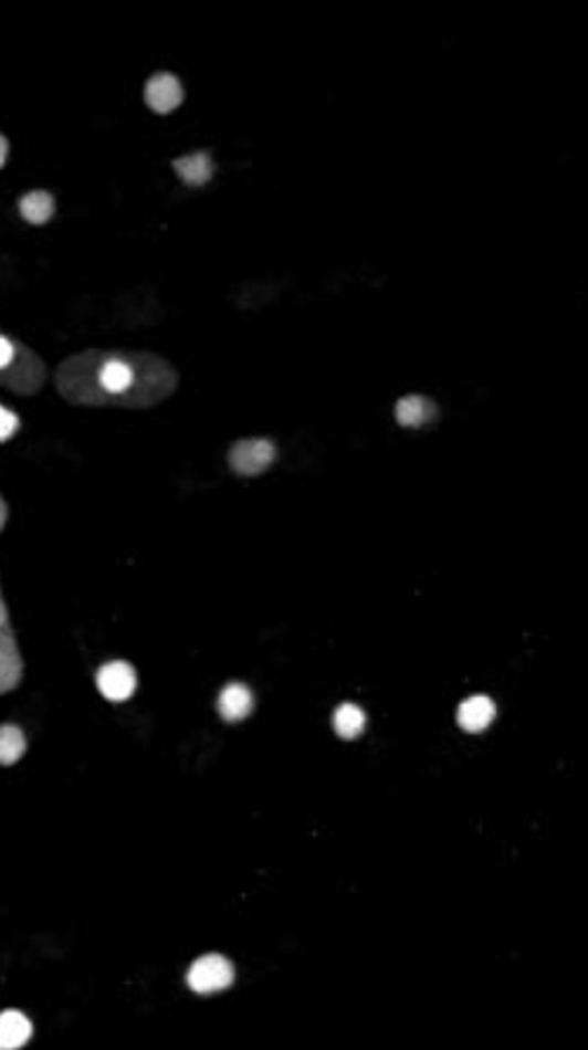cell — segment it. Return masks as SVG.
Segmentation results:
<instances>
[{
	"instance_id": "obj_1",
	"label": "cell",
	"mask_w": 588,
	"mask_h": 1050,
	"mask_svg": "<svg viewBox=\"0 0 588 1050\" xmlns=\"http://www.w3.org/2000/svg\"><path fill=\"white\" fill-rule=\"evenodd\" d=\"M179 372L156 351L85 349L54 370V389L71 406L149 410L177 391Z\"/></svg>"
},
{
	"instance_id": "obj_2",
	"label": "cell",
	"mask_w": 588,
	"mask_h": 1050,
	"mask_svg": "<svg viewBox=\"0 0 588 1050\" xmlns=\"http://www.w3.org/2000/svg\"><path fill=\"white\" fill-rule=\"evenodd\" d=\"M43 356L17 335L0 328V389L17 396H35L48 382Z\"/></svg>"
},
{
	"instance_id": "obj_3",
	"label": "cell",
	"mask_w": 588,
	"mask_h": 1050,
	"mask_svg": "<svg viewBox=\"0 0 588 1050\" xmlns=\"http://www.w3.org/2000/svg\"><path fill=\"white\" fill-rule=\"evenodd\" d=\"M24 655L10 618L3 587H0V697L14 693L24 681Z\"/></svg>"
},
{
	"instance_id": "obj_4",
	"label": "cell",
	"mask_w": 588,
	"mask_h": 1050,
	"mask_svg": "<svg viewBox=\"0 0 588 1050\" xmlns=\"http://www.w3.org/2000/svg\"><path fill=\"white\" fill-rule=\"evenodd\" d=\"M275 460H279V448H275V443L256 437L235 441L227 452L229 469L238 476H260L269 472Z\"/></svg>"
},
{
	"instance_id": "obj_5",
	"label": "cell",
	"mask_w": 588,
	"mask_h": 1050,
	"mask_svg": "<svg viewBox=\"0 0 588 1050\" xmlns=\"http://www.w3.org/2000/svg\"><path fill=\"white\" fill-rule=\"evenodd\" d=\"M235 980V968L222 954H206L196 958L187 973V985L196 994H214L231 987Z\"/></svg>"
},
{
	"instance_id": "obj_6",
	"label": "cell",
	"mask_w": 588,
	"mask_h": 1050,
	"mask_svg": "<svg viewBox=\"0 0 588 1050\" xmlns=\"http://www.w3.org/2000/svg\"><path fill=\"white\" fill-rule=\"evenodd\" d=\"M144 102L154 114H172L183 102V85L170 71H158L144 83Z\"/></svg>"
},
{
	"instance_id": "obj_7",
	"label": "cell",
	"mask_w": 588,
	"mask_h": 1050,
	"mask_svg": "<svg viewBox=\"0 0 588 1050\" xmlns=\"http://www.w3.org/2000/svg\"><path fill=\"white\" fill-rule=\"evenodd\" d=\"M97 687L99 693L112 702H125L137 691V672L133 664L123 660L106 662L97 672Z\"/></svg>"
},
{
	"instance_id": "obj_8",
	"label": "cell",
	"mask_w": 588,
	"mask_h": 1050,
	"mask_svg": "<svg viewBox=\"0 0 588 1050\" xmlns=\"http://www.w3.org/2000/svg\"><path fill=\"white\" fill-rule=\"evenodd\" d=\"M497 716V704L487 695H471L456 710V721L466 733H481Z\"/></svg>"
},
{
	"instance_id": "obj_9",
	"label": "cell",
	"mask_w": 588,
	"mask_h": 1050,
	"mask_svg": "<svg viewBox=\"0 0 588 1050\" xmlns=\"http://www.w3.org/2000/svg\"><path fill=\"white\" fill-rule=\"evenodd\" d=\"M396 420L402 427L410 429H421L431 422L438 420V406L431 401V398L421 396V393H410L402 396L396 403Z\"/></svg>"
},
{
	"instance_id": "obj_10",
	"label": "cell",
	"mask_w": 588,
	"mask_h": 1050,
	"mask_svg": "<svg viewBox=\"0 0 588 1050\" xmlns=\"http://www.w3.org/2000/svg\"><path fill=\"white\" fill-rule=\"evenodd\" d=\"M172 170L179 175L183 185L193 189L206 187L214 175V160L208 151H193L172 160Z\"/></svg>"
},
{
	"instance_id": "obj_11",
	"label": "cell",
	"mask_w": 588,
	"mask_h": 1050,
	"mask_svg": "<svg viewBox=\"0 0 588 1050\" xmlns=\"http://www.w3.org/2000/svg\"><path fill=\"white\" fill-rule=\"evenodd\" d=\"M217 710L224 721L235 723L243 721L254 710V693L245 683H229L217 700Z\"/></svg>"
},
{
	"instance_id": "obj_12",
	"label": "cell",
	"mask_w": 588,
	"mask_h": 1050,
	"mask_svg": "<svg viewBox=\"0 0 588 1050\" xmlns=\"http://www.w3.org/2000/svg\"><path fill=\"white\" fill-rule=\"evenodd\" d=\"M33 1025L22 1010L0 1012V1050H20L29 1043Z\"/></svg>"
},
{
	"instance_id": "obj_13",
	"label": "cell",
	"mask_w": 588,
	"mask_h": 1050,
	"mask_svg": "<svg viewBox=\"0 0 588 1050\" xmlns=\"http://www.w3.org/2000/svg\"><path fill=\"white\" fill-rule=\"evenodd\" d=\"M54 210H57V206H54V196L45 189H33L20 198V212L33 227L50 222Z\"/></svg>"
},
{
	"instance_id": "obj_14",
	"label": "cell",
	"mask_w": 588,
	"mask_h": 1050,
	"mask_svg": "<svg viewBox=\"0 0 588 1050\" xmlns=\"http://www.w3.org/2000/svg\"><path fill=\"white\" fill-rule=\"evenodd\" d=\"M333 723H335V731H337L339 737L356 739V737L363 735V731L367 726V714H365L363 707H358V704L344 702L335 710Z\"/></svg>"
},
{
	"instance_id": "obj_15",
	"label": "cell",
	"mask_w": 588,
	"mask_h": 1050,
	"mask_svg": "<svg viewBox=\"0 0 588 1050\" xmlns=\"http://www.w3.org/2000/svg\"><path fill=\"white\" fill-rule=\"evenodd\" d=\"M27 754V737L20 726H0V766H14Z\"/></svg>"
},
{
	"instance_id": "obj_16",
	"label": "cell",
	"mask_w": 588,
	"mask_h": 1050,
	"mask_svg": "<svg viewBox=\"0 0 588 1050\" xmlns=\"http://www.w3.org/2000/svg\"><path fill=\"white\" fill-rule=\"evenodd\" d=\"M20 431V418L6 406H0V441H10Z\"/></svg>"
},
{
	"instance_id": "obj_17",
	"label": "cell",
	"mask_w": 588,
	"mask_h": 1050,
	"mask_svg": "<svg viewBox=\"0 0 588 1050\" xmlns=\"http://www.w3.org/2000/svg\"><path fill=\"white\" fill-rule=\"evenodd\" d=\"M8 521H10V506H8V500L3 497V493H0V533L6 531Z\"/></svg>"
},
{
	"instance_id": "obj_18",
	"label": "cell",
	"mask_w": 588,
	"mask_h": 1050,
	"mask_svg": "<svg viewBox=\"0 0 588 1050\" xmlns=\"http://www.w3.org/2000/svg\"><path fill=\"white\" fill-rule=\"evenodd\" d=\"M8 154H10V141H8V137H6V135H0V168L6 166Z\"/></svg>"
}]
</instances>
